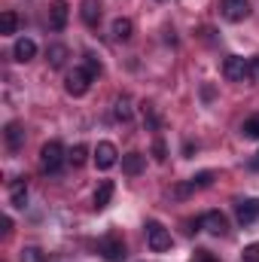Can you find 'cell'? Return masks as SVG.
<instances>
[{"label": "cell", "mask_w": 259, "mask_h": 262, "mask_svg": "<svg viewBox=\"0 0 259 262\" xmlns=\"http://www.w3.org/2000/svg\"><path fill=\"white\" fill-rule=\"evenodd\" d=\"M15 31H18V15H15L12 9H6V12L0 15V34L9 37V34H15Z\"/></svg>", "instance_id": "19"}, {"label": "cell", "mask_w": 259, "mask_h": 262, "mask_svg": "<svg viewBox=\"0 0 259 262\" xmlns=\"http://www.w3.org/2000/svg\"><path fill=\"white\" fill-rule=\"evenodd\" d=\"M21 262H43V250H37V247H25V250H21Z\"/></svg>", "instance_id": "26"}, {"label": "cell", "mask_w": 259, "mask_h": 262, "mask_svg": "<svg viewBox=\"0 0 259 262\" xmlns=\"http://www.w3.org/2000/svg\"><path fill=\"white\" fill-rule=\"evenodd\" d=\"M9 201H12V207H25L28 204V183H25V177L9 183Z\"/></svg>", "instance_id": "15"}, {"label": "cell", "mask_w": 259, "mask_h": 262, "mask_svg": "<svg viewBox=\"0 0 259 262\" xmlns=\"http://www.w3.org/2000/svg\"><path fill=\"white\" fill-rule=\"evenodd\" d=\"M250 168H253V171H259V152L253 156V159H250Z\"/></svg>", "instance_id": "32"}, {"label": "cell", "mask_w": 259, "mask_h": 262, "mask_svg": "<svg viewBox=\"0 0 259 262\" xmlns=\"http://www.w3.org/2000/svg\"><path fill=\"white\" fill-rule=\"evenodd\" d=\"M64 89H67V95L82 98V95L92 89V76H89V70H85V67H73V70L64 76Z\"/></svg>", "instance_id": "3"}, {"label": "cell", "mask_w": 259, "mask_h": 262, "mask_svg": "<svg viewBox=\"0 0 259 262\" xmlns=\"http://www.w3.org/2000/svg\"><path fill=\"white\" fill-rule=\"evenodd\" d=\"M247 15H250L247 0H223V18L226 21H244Z\"/></svg>", "instance_id": "9"}, {"label": "cell", "mask_w": 259, "mask_h": 262, "mask_svg": "<svg viewBox=\"0 0 259 262\" xmlns=\"http://www.w3.org/2000/svg\"><path fill=\"white\" fill-rule=\"evenodd\" d=\"M101 12H104L101 0H82V6H79V18H82L89 28H98V25H101Z\"/></svg>", "instance_id": "13"}, {"label": "cell", "mask_w": 259, "mask_h": 262, "mask_svg": "<svg viewBox=\"0 0 259 262\" xmlns=\"http://www.w3.org/2000/svg\"><path fill=\"white\" fill-rule=\"evenodd\" d=\"M98 253L107 262H122L125 259V241L119 235H107V238L98 241Z\"/></svg>", "instance_id": "5"}, {"label": "cell", "mask_w": 259, "mask_h": 262, "mask_svg": "<svg viewBox=\"0 0 259 262\" xmlns=\"http://www.w3.org/2000/svg\"><path fill=\"white\" fill-rule=\"evenodd\" d=\"M67 18H70L67 0H52V3H49V28H52V31H61L67 25Z\"/></svg>", "instance_id": "10"}, {"label": "cell", "mask_w": 259, "mask_h": 262, "mask_svg": "<svg viewBox=\"0 0 259 262\" xmlns=\"http://www.w3.org/2000/svg\"><path fill=\"white\" fill-rule=\"evenodd\" d=\"M116 192V186H113V180H101V186L95 189V210H104L107 204H110V198Z\"/></svg>", "instance_id": "16"}, {"label": "cell", "mask_w": 259, "mask_h": 262, "mask_svg": "<svg viewBox=\"0 0 259 262\" xmlns=\"http://www.w3.org/2000/svg\"><path fill=\"white\" fill-rule=\"evenodd\" d=\"M67 58H70V49H67L64 43H52L49 49H46V61L52 70H61L67 64Z\"/></svg>", "instance_id": "14"}, {"label": "cell", "mask_w": 259, "mask_h": 262, "mask_svg": "<svg viewBox=\"0 0 259 262\" xmlns=\"http://www.w3.org/2000/svg\"><path fill=\"white\" fill-rule=\"evenodd\" d=\"M143 122H146V125H153V128L159 125V116L153 113V104H143Z\"/></svg>", "instance_id": "27"}, {"label": "cell", "mask_w": 259, "mask_h": 262, "mask_svg": "<svg viewBox=\"0 0 259 262\" xmlns=\"http://www.w3.org/2000/svg\"><path fill=\"white\" fill-rule=\"evenodd\" d=\"M131 37H134V21H131V18H116V21H113V40L128 43Z\"/></svg>", "instance_id": "18"}, {"label": "cell", "mask_w": 259, "mask_h": 262, "mask_svg": "<svg viewBox=\"0 0 259 262\" xmlns=\"http://www.w3.org/2000/svg\"><path fill=\"white\" fill-rule=\"evenodd\" d=\"M12 232V220L9 216H3V235H9Z\"/></svg>", "instance_id": "31"}, {"label": "cell", "mask_w": 259, "mask_h": 262, "mask_svg": "<svg viewBox=\"0 0 259 262\" xmlns=\"http://www.w3.org/2000/svg\"><path fill=\"white\" fill-rule=\"evenodd\" d=\"M253 67H256V73H259V58H256V61H253Z\"/></svg>", "instance_id": "33"}, {"label": "cell", "mask_w": 259, "mask_h": 262, "mask_svg": "<svg viewBox=\"0 0 259 262\" xmlns=\"http://www.w3.org/2000/svg\"><path fill=\"white\" fill-rule=\"evenodd\" d=\"M85 70H89V76H92V79H98V76L104 73V64H101L95 55H85Z\"/></svg>", "instance_id": "25"}, {"label": "cell", "mask_w": 259, "mask_h": 262, "mask_svg": "<svg viewBox=\"0 0 259 262\" xmlns=\"http://www.w3.org/2000/svg\"><path fill=\"white\" fill-rule=\"evenodd\" d=\"M189 192H195V186L186 180V183H180V186H174V198H186Z\"/></svg>", "instance_id": "29"}, {"label": "cell", "mask_w": 259, "mask_h": 262, "mask_svg": "<svg viewBox=\"0 0 259 262\" xmlns=\"http://www.w3.org/2000/svg\"><path fill=\"white\" fill-rule=\"evenodd\" d=\"M116 162H119V149H116L110 140H101V143L95 146V165H98L101 171H110Z\"/></svg>", "instance_id": "6"}, {"label": "cell", "mask_w": 259, "mask_h": 262, "mask_svg": "<svg viewBox=\"0 0 259 262\" xmlns=\"http://www.w3.org/2000/svg\"><path fill=\"white\" fill-rule=\"evenodd\" d=\"M241 134H244L247 140H259V116H250V119L241 125Z\"/></svg>", "instance_id": "22"}, {"label": "cell", "mask_w": 259, "mask_h": 262, "mask_svg": "<svg viewBox=\"0 0 259 262\" xmlns=\"http://www.w3.org/2000/svg\"><path fill=\"white\" fill-rule=\"evenodd\" d=\"M223 76L232 79V82H247L253 76V64L247 58H241V55H229L223 61Z\"/></svg>", "instance_id": "2"}, {"label": "cell", "mask_w": 259, "mask_h": 262, "mask_svg": "<svg viewBox=\"0 0 259 262\" xmlns=\"http://www.w3.org/2000/svg\"><path fill=\"white\" fill-rule=\"evenodd\" d=\"M85 156H89V149H85L82 143H76V146L70 149V156H67V162H70L73 168H82V165H85Z\"/></svg>", "instance_id": "21"}, {"label": "cell", "mask_w": 259, "mask_h": 262, "mask_svg": "<svg viewBox=\"0 0 259 262\" xmlns=\"http://www.w3.org/2000/svg\"><path fill=\"white\" fill-rule=\"evenodd\" d=\"M192 262H220V259H217L210 250H195V253H192Z\"/></svg>", "instance_id": "28"}, {"label": "cell", "mask_w": 259, "mask_h": 262, "mask_svg": "<svg viewBox=\"0 0 259 262\" xmlns=\"http://www.w3.org/2000/svg\"><path fill=\"white\" fill-rule=\"evenodd\" d=\"M113 113H116V119H119V122H128V119H131V101L125 98V95H122V98H116Z\"/></svg>", "instance_id": "20"}, {"label": "cell", "mask_w": 259, "mask_h": 262, "mask_svg": "<svg viewBox=\"0 0 259 262\" xmlns=\"http://www.w3.org/2000/svg\"><path fill=\"white\" fill-rule=\"evenodd\" d=\"M153 159H156L159 165L168 159V146H165V140H162V137H156V140H153Z\"/></svg>", "instance_id": "24"}, {"label": "cell", "mask_w": 259, "mask_h": 262, "mask_svg": "<svg viewBox=\"0 0 259 262\" xmlns=\"http://www.w3.org/2000/svg\"><path fill=\"white\" fill-rule=\"evenodd\" d=\"M189 183H192L195 189H207V186L213 183V171H201V174H195Z\"/></svg>", "instance_id": "23"}, {"label": "cell", "mask_w": 259, "mask_h": 262, "mask_svg": "<svg viewBox=\"0 0 259 262\" xmlns=\"http://www.w3.org/2000/svg\"><path fill=\"white\" fill-rule=\"evenodd\" d=\"M146 244L153 253H165L171 247V232L162 223H146Z\"/></svg>", "instance_id": "4"}, {"label": "cell", "mask_w": 259, "mask_h": 262, "mask_svg": "<svg viewBox=\"0 0 259 262\" xmlns=\"http://www.w3.org/2000/svg\"><path fill=\"white\" fill-rule=\"evenodd\" d=\"M198 220H201V229H204V232H210V235H217V238L229 232V223H226V216H223L220 210H207V213H204V216H198Z\"/></svg>", "instance_id": "7"}, {"label": "cell", "mask_w": 259, "mask_h": 262, "mask_svg": "<svg viewBox=\"0 0 259 262\" xmlns=\"http://www.w3.org/2000/svg\"><path fill=\"white\" fill-rule=\"evenodd\" d=\"M241 259H253L259 262V244H250V247H244V256Z\"/></svg>", "instance_id": "30"}, {"label": "cell", "mask_w": 259, "mask_h": 262, "mask_svg": "<svg viewBox=\"0 0 259 262\" xmlns=\"http://www.w3.org/2000/svg\"><path fill=\"white\" fill-rule=\"evenodd\" d=\"M61 165H64V146H61V140L43 143V149H40V168L46 174H58Z\"/></svg>", "instance_id": "1"}, {"label": "cell", "mask_w": 259, "mask_h": 262, "mask_svg": "<svg viewBox=\"0 0 259 262\" xmlns=\"http://www.w3.org/2000/svg\"><path fill=\"white\" fill-rule=\"evenodd\" d=\"M235 216H238L241 226L256 223L259 220V198H244V201H238V204H235Z\"/></svg>", "instance_id": "8"}, {"label": "cell", "mask_w": 259, "mask_h": 262, "mask_svg": "<svg viewBox=\"0 0 259 262\" xmlns=\"http://www.w3.org/2000/svg\"><path fill=\"white\" fill-rule=\"evenodd\" d=\"M3 140H6V149L9 152H18L25 146V125L21 122H9L3 131Z\"/></svg>", "instance_id": "12"}, {"label": "cell", "mask_w": 259, "mask_h": 262, "mask_svg": "<svg viewBox=\"0 0 259 262\" xmlns=\"http://www.w3.org/2000/svg\"><path fill=\"white\" fill-rule=\"evenodd\" d=\"M241 262H253V259H241Z\"/></svg>", "instance_id": "34"}, {"label": "cell", "mask_w": 259, "mask_h": 262, "mask_svg": "<svg viewBox=\"0 0 259 262\" xmlns=\"http://www.w3.org/2000/svg\"><path fill=\"white\" fill-rule=\"evenodd\" d=\"M34 55H37V43H34L31 37H18L15 46H12V58H15L18 64H28Z\"/></svg>", "instance_id": "11"}, {"label": "cell", "mask_w": 259, "mask_h": 262, "mask_svg": "<svg viewBox=\"0 0 259 262\" xmlns=\"http://www.w3.org/2000/svg\"><path fill=\"white\" fill-rule=\"evenodd\" d=\"M143 165H146V156H140V152H128V156H122V171H125L128 177H137V174L143 171Z\"/></svg>", "instance_id": "17"}]
</instances>
